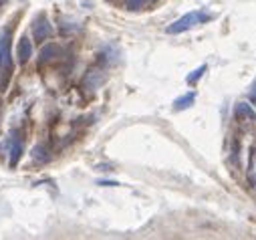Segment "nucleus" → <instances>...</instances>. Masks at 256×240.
Masks as SVG:
<instances>
[{"instance_id": "1", "label": "nucleus", "mask_w": 256, "mask_h": 240, "mask_svg": "<svg viewBox=\"0 0 256 240\" xmlns=\"http://www.w3.org/2000/svg\"><path fill=\"white\" fill-rule=\"evenodd\" d=\"M210 18H212V16L206 14V12H202V10H192V12L184 14L182 18H178L176 22H172V24L166 28V32H168V34H180V32H186V30H190L192 26H196V24H200V22H206V20H210Z\"/></svg>"}, {"instance_id": "2", "label": "nucleus", "mask_w": 256, "mask_h": 240, "mask_svg": "<svg viewBox=\"0 0 256 240\" xmlns=\"http://www.w3.org/2000/svg\"><path fill=\"white\" fill-rule=\"evenodd\" d=\"M10 38L12 32L10 28H4L0 32V69H2L6 75L12 69V54H10Z\"/></svg>"}, {"instance_id": "3", "label": "nucleus", "mask_w": 256, "mask_h": 240, "mask_svg": "<svg viewBox=\"0 0 256 240\" xmlns=\"http://www.w3.org/2000/svg\"><path fill=\"white\" fill-rule=\"evenodd\" d=\"M52 36V24L48 22V18L44 14H38L34 20H32V38L36 42H44Z\"/></svg>"}, {"instance_id": "4", "label": "nucleus", "mask_w": 256, "mask_h": 240, "mask_svg": "<svg viewBox=\"0 0 256 240\" xmlns=\"http://www.w3.org/2000/svg\"><path fill=\"white\" fill-rule=\"evenodd\" d=\"M22 152H24V146H22V138L14 132L12 136H10V168H16L18 166V162H20V158H22Z\"/></svg>"}, {"instance_id": "5", "label": "nucleus", "mask_w": 256, "mask_h": 240, "mask_svg": "<svg viewBox=\"0 0 256 240\" xmlns=\"http://www.w3.org/2000/svg\"><path fill=\"white\" fill-rule=\"evenodd\" d=\"M16 56H18V63L24 65L28 63V58L32 56V40L24 34L20 40H18V46H16Z\"/></svg>"}, {"instance_id": "6", "label": "nucleus", "mask_w": 256, "mask_h": 240, "mask_svg": "<svg viewBox=\"0 0 256 240\" xmlns=\"http://www.w3.org/2000/svg\"><path fill=\"white\" fill-rule=\"evenodd\" d=\"M58 54H60V46L58 44H54V42L44 44L42 50H40V54H38V65H44L48 61H52V58L58 56Z\"/></svg>"}, {"instance_id": "7", "label": "nucleus", "mask_w": 256, "mask_h": 240, "mask_svg": "<svg viewBox=\"0 0 256 240\" xmlns=\"http://www.w3.org/2000/svg\"><path fill=\"white\" fill-rule=\"evenodd\" d=\"M234 115H236V119H248V122H256V111H254V107L248 105V103H244V101H240V103L234 107Z\"/></svg>"}, {"instance_id": "8", "label": "nucleus", "mask_w": 256, "mask_h": 240, "mask_svg": "<svg viewBox=\"0 0 256 240\" xmlns=\"http://www.w3.org/2000/svg\"><path fill=\"white\" fill-rule=\"evenodd\" d=\"M194 101H196V93H186L184 97H180V99L174 101V109H176V111L188 109L190 105H194Z\"/></svg>"}, {"instance_id": "9", "label": "nucleus", "mask_w": 256, "mask_h": 240, "mask_svg": "<svg viewBox=\"0 0 256 240\" xmlns=\"http://www.w3.org/2000/svg\"><path fill=\"white\" fill-rule=\"evenodd\" d=\"M101 81H103L101 73L95 71V69H91V71L87 73V77H85V87H89V89H97V87L101 85Z\"/></svg>"}, {"instance_id": "10", "label": "nucleus", "mask_w": 256, "mask_h": 240, "mask_svg": "<svg viewBox=\"0 0 256 240\" xmlns=\"http://www.w3.org/2000/svg\"><path fill=\"white\" fill-rule=\"evenodd\" d=\"M206 71H208V67H206V65H202V67H198L196 71H192V73L188 75V79H186V81H188L190 85H194V83H196V81H198Z\"/></svg>"}, {"instance_id": "11", "label": "nucleus", "mask_w": 256, "mask_h": 240, "mask_svg": "<svg viewBox=\"0 0 256 240\" xmlns=\"http://www.w3.org/2000/svg\"><path fill=\"white\" fill-rule=\"evenodd\" d=\"M248 99L252 101V107H256V79L252 81L250 85V91H248Z\"/></svg>"}, {"instance_id": "12", "label": "nucleus", "mask_w": 256, "mask_h": 240, "mask_svg": "<svg viewBox=\"0 0 256 240\" xmlns=\"http://www.w3.org/2000/svg\"><path fill=\"white\" fill-rule=\"evenodd\" d=\"M99 184H101V186H117L115 182H99Z\"/></svg>"}, {"instance_id": "13", "label": "nucleus", "mask_w": 256, "mask_h": 240, "mask_svg": "<svg viewBox=\"0 0 256 240\" xmlns=\"http://www.w3.org/2000/svg\"><path fill=\"white\" fill-rule=\"evenodd\" d=\"M2 2H4V0H0V4H2Z\"/></svg>"}]
</instances>
